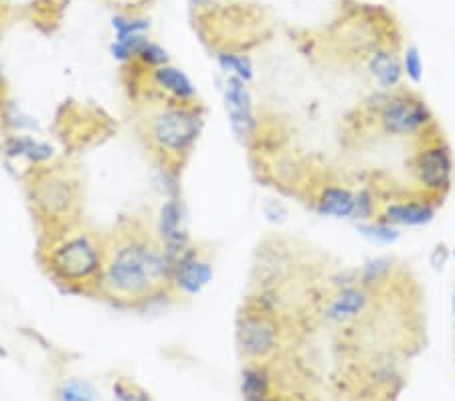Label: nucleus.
Returning <instances> with one entry per match:
<instances>
[{
  "mask_svg": "<svg viewBox=\"0 0 455 401\" xmlns=\"http://www.w3.org/2000/svg\"><path fill=\"white\" fill-rule=\"evenodd\" d=\"M352 220H357L359 223L374 220V197L371 191H368V189H362V191L357 193Z\"/></svg>",
  "mask_w": 455,
  "mask_h": 401,
  "instance_id": "24",
  "label": "nucleus"
},
{
  "mask_svg": "<svg viewBox=\"0 0 455 401\" xmlns=\"http://www.w3.org/2000/svg\"><path fill=\"white\" fill-rule=\"evenodd\" d=\"M241 393H243L245 401H259L274 396L272 375H269L266 365L251 361L245 365L241 371Z\"/></svg>",
  "mask_w": 455,
  "mask_h": 401,
  "instance_id": "16",
  "label": "nucleus"
},
{
  "mask_svg": "<svg viewBox=\"0 0 455 401\" xmlns=\"http://www.w3.org/2000/svg\"><path fill=\"white\" fill-rule=\"evenodd\" d=\"M148 83L152 88H144L146 97L156 100L179 102V104H198V94L190 77L179 67L160 66L148 72Z\"/></svg>",
  "mask_w": 455,
  "mask_h": 401,
  "instance_id": "10",
  "label": "nucleus"
},
{
  "mask_svg": "<svg viewBox=\"0 0 455 401\" xmlns=\"http://www.w3.org/2000/svg\"><path fill=\"white\" fill-rule=\"evenodd\" d=\"M359 231L362 235L371 239V242H376V243H393V242H397V239H399V229H397L395 225L385 223L381 220L359 223Z\"/></svg>",
  "mask_w": 455,
  "mask_h": 401,
  "instance_id": "20",
  "label": "nucleus"
},
{
  "mask_svg": "<svg viewBox=\"0 0 455 401\" xmlns=\"http://www.w3.org/2000/svg\"><path fill=\"white\" fill-rule=\"evenodd\" d=\"M453 312H455V294H453Z\"/></svg>",
  "mask_w": 455,
  "mask_h": 401,
  "instance_id": "29",
  "label": "nucleus"
},
{
  "mask_svg": "<svg viewBox=\"0 0 455 401\" xmlns=\"http://www.w3.org/2000/svg\"><path fill=\"white\" fill-rule=\"evenodd\" d=\"M113 397H116V401H146L148 399L144 391H140V389H136V387L122 383V382H118L116 385H113Z\"/></svg>",
  "mask_w": 455,
  "mask_h": 401,
  "instance_id": "26",
  "label": "nucleus"
},
{
  "mask_svg": "<svg viewBox=\"0 0 455 401\" xmlns=\"http://www.w3.org/2000/svg\"><path fill=\"white\" fill-rule=\"evenodd\" d=\"M403 73L407 75L413 83H419L423 80V61H421V55H419V49L413 45L407 47V51H405Z\"/></svg>",
  "mask_w": 455,
  "mask_h": 401,
  "instance_id": "25",
  "label": "nucleus"
},
{
  "mask_svg": "<svg viewBox=\"0 0 455 401\" xmlns=\"http://www.w3.org/2000/svg\"><path fill=\"white\" fill-rule=\"evenodd\" d=\"M212 276H215V267H212L209 253L190 243L174 258L170 294L179 298L197 297L212 282Z\"/></svg>",
  "mask_w": 455,
  "mask_h": 401,
  "instance_id": "8",
  "label": "nucleus"
},
{
  "mask_svg": "<svg viewBox=\"0 0 455 401\" xmlns=\"http://www.w3.org/2000/svg\"><path fill=\"white\" fill-rule=\"evenodd\" d=\"M154 231L162 245H165L174 258L189 248L190 237L187 231V223H184V209L179 197H168V199L162 203L158 223H156Z\"/></svg>",
  "mask_w": 455,
  "mask_h": 401,
  "instance_id": "11",
  "label": "nucleus"
},
{
  "mask_svg": "<svg viewBox=\"0 0 455 401\" xmlns=\"http://www.w3.org/2000/svg\"><path fill=\"white\" fill-rule=\"evenodd\" d=\"M368 72L385 89H397L403 80V63L389 51H374L368 58Z\"/></svg>",
  "mask_w": 455,
  "mask_h": 401,
  "instance_id": "17",
  "label": "nucleus"
},
{
  "mask_svg": "<svg viewBox=\"0 0 455 401\" xmlns=\"http://www.w3.org/2000/svg\"><path fill=\"white\" fill-rule=\"evenodd\" d=\"M134 58H136L142 66L146 67V72H150V69H156L160 66H166L168 63V55L165 49L156 43H150V41L144 39L142 43L138 45L136 53H134Z\"/></svg>",
  "mask_w": 455,
  "mask_h": 401,
  "instance_id": "22",
  "label": "nucleus"
},
{
  "mask_svg": "<svg viewBox=\"0 0 455 401\" xmlns=\"http://www.w3.org/2000/svg\"><path fill=\"white\" fill-rule=\"evenodd\" d=\"M445 262H447V250L443 248V245H437L436 251H433V256H431V266L436 267V270H442Z\"/></svg>",
  "mask_w": 455,
  "mask_h": 401,
  "instance_id": "28",
  "label": "nucleus"
},
{
  "mask_svg": "<svg viewBox=\"0 0 455 401\" xmlns=\"http://www.w3.org/2000/svg\"><path fill=\"white\" fill-rule=\"evenodd\" d=\"M376 118L381 130L395 138L419 136L433 126V114L423 97L403 88L389 91Z\"/></svg>",
  "mask_w": 455,
  "mask_h": 401,
  "instance_id": "5",
  "label": "nucleus"
},
{
  "mask_svg": "<svg viewBox=\"0 0 455 401\" xmlns=\"http://www.w3.org/2000/svg\"><path fill=\"white\" fill-rule=\"evenodd\" d=\"M390 266H393V264H390V259H387V258L371 259V262H366L359 270V284H362L365 288H368V290H371V286L374 282H382V280L389 276Z\"/></svg>",
  "mask_w": 455,
  "mask_h": 401,
  "instance_id": "21",
  "label": "nucleus"
},
{
  "mask_svg": "<svg viewBox=\"0 0 455 401\" xmlns=\"http://www.w3.org/2000/svg\"><path fill=\"white\" fill-rule=\"evenodd\" d=\"M354 201L357 193L343 185H324L316 195V211L324 217L334 220H348L354 213Z\"/></svg>",
  "mask_w": 455,
  "mask_h": 401,
  "instance_id": "14",
  "label": "nucleus"
},
{
  "mask_svg": "<svg viewBox=\"0 0 455 401\" xmlns=\"http://www.w3.org/2000/svg\"><path fill=\"white\" fill-rule=\"evenodd\" d=\"M4 154L12 160H27L31 168L49 165L53 158V146L25 134H14L4 144Z\"/></svg>",
  "mask_w": 455,
  "mask_h": 401,
  "instance_id": "15",
  "label": "nucleus"
},
{
  "mask_svg": "<svg viewBox=\"0 0 455 401\" xmlns=\"http://www.w3.org/2000/svg\"><path fill=\"white\" fill-rule=\"evenodd\" d=\"M39 262L69 292L96 294L105 264V237L81 221L41 231Z\"/></svg>",
  "mask_w": 455,
  "mask_h": 401,
  "instance_id": "2",
  "label": "nucleus"
},
{
  "mask_svg": "<svg viewBox=\"0 0 455 401\" xmlns=\"http://www.w3.org/2000/svg\"><path fill=\"white\" fill-rule=\"evenodd\" d=\"M413 177L417 185L433 199L442 197L451 189L453 179V157L451 149L443 138L428 140L413 157Z\"/></svg>",
  "mask_w": 455,
  "mask_h": 401,
  "instance_id": "7",
  "label": "nucleus"
},
{
  "mask_svg": "<svg viewBox=\"0 0 455 401\" xmlns=\"http://www.w3.org/2000/svg\"><path fill=\"white\" fill-rule=\"evenodd\" d=\"M174 256L138 220H126L105 235V264L97 297L124 308H140L170 294Z\"/></svg>",
  "mask_w": 455,
  "mask_h": 401,
  "instance_id": "1",
  "label": "nucleus"
},
{
  "mask_svg": "<svg viewBox=\"0 0 455 401\" xmlns=\"http://www.w3.org/2000/svg\"><path fill=\"white\" fill-rule=\"evenodd\" d=\"M437 205L429 199L417 201H397L389 203L381 211V221L395 225V227H421L436 220Z\"/></svg>",
  "mask_w": 455,
  "mask_h": 401,
  "instance_id": "13",
  "label": "nucleus"
},
{
  "mask_svg": "<svg viewBox=\"0 0 455 401\" xmlns=\"http://www.w3.org/2000/svg\"><path fill=\"white\" fill-rule=\"evenodd\" d=\"M138 134L165 171L184 166L204 128L201 104H179L146 97L138 114Z\"/></svg>",
  "mask_w": 455,
  "mask_h": 401,
  "instance_id": "3",
  "label": "nucleus"
},
{
  "mask_svg": "<svg viewBox=\"0 0 455 401\" xmlns=\"http://www.w3.org/2000/svg\"><path fill=\"white\" fill-rule=\"evenodd\" d=\"M266 215H267L269 221H281L283 217L288 215V211L280 201H269L266 205Z\"/></svg>",
  "mask_w": 455,
  "mask_h": 401,
  "instance_id": "27",
  "label": "nucleus"
},
{
  "mask_svg": "<svg viewBox=\"0 0 455 401\" xmlns=\"http://www.w3.org/2000/svg\"><path fill=\"white\" fill-rule=\"evenodd\" d=\"M368 302H371V290L362 284H348L334 292V297L324 308V316L334 325H343V322H351L359 319L360 314H365Z\"/></svg>",
  "mask_w": 455,
  "mask_h": 401,
  "instance_id": "12",
  "label": "nucleus"
},
{
  "mask_svg": "<svg viewBox=\"0 0 455 401\" xmlns=\"http://www.w3.org/2000/svg\"><path fill=\"white\" fill-rule=\"evenodd\" d=\"M281 328L274 312L249 305L237 320L239 351L251 363H263L280 347Z\"/></svg>",
  "mask_w": 455,
  "mask_h": 401,
  "instance_id": "6",
  "label": "nucleus"
},
{
  "mask_svg": "<svg viewBox=\"0 0 455 401\" xmlns=\"http://www.w3.org/2000/svg\"><path fill=\"white\" fill-rule=\"evenodd\" d=\"M219 66H221L223 72L231 77H239L245 83L253 80V66L251 59L245 58V55H235V53H219L217 55Z\"/></svg>",
  "mask_w": 455,
  "mask_h": 401,
  "instance_id": "19",
  "label": "nucleus"
},
{
  "mask_svg": "<svg viewBox=\"0 0 455 401\" xmlns=\"http://www.w3.org/2000/svg\"><path fill=\"white\" fill-rule=\"evenodd\" d=\"M453 256H455V248H453Z\"/></svg>",
  "mask_w": 455,
  "mask_h": 401,
  "instance_id": "30",
  "label": "nucleus"
},
{
  "mask_svg": "<svg viewBox=\"0 0 455 401\" xmlns=\"http://www.w3.org/2000/svg\"><path fill=\"white\" fill-rule=\"evenodd\" d=\"M25 181L28 203L41 231L81 221V185L69 166H35Z\"/></svg>",
  "mask_w": 455,
  "mask_h": 401,
  "instance_id": "4",
  "label": "nucleus"
},
{
  "mask_svg": "<svg viewBox=\"0 0 455 401\" xmlns=\"http://www.w3.org/2000/svg\"><path fill=\"white\" fill-rule=\"evenodd\" d=\"M223 100L225 110L229 116L231 130L239 140H247L253 136L255 128H258V118H255L253 97L249 91L247 83L239 77L227 75L225 88H223Z\"/></svg>",
  "mask_w": 455,
  "mask_h": 401,
  "instance_id": "9",
  "label": "nucleus"
},
{
  "mask_svg": "<svg viewBox=\"0 0 455 401\" xmlns=\"http://www.w3.org/2000/svg\"><path fill=\"white\" fill-rule=\"evenodd\" d=\"M59 401H97V389L88 379L69 377L57 389Z\"/></svg>",
  "mask_w": 455,
  "mask_h": 401,
  "instance_id": "18",
  "label": "nucleus"
},
{
  "mask_svg": "<svg viewBox=\"0 0 455 401\" xmlns=\"http://www.w3.org/2000/svg\"><path fill=\"white\" fill-rule=\"evenodd\" d=\"M113 29L118 33V39H130L140 37L148 31V23L142 19H127V17H116L113 19Z\"/></svg>",
  "mask_w": 455,
  "mask_h": 401,
  "instance_id": "23",
  "label": "nucleus"
}]
</instances>
